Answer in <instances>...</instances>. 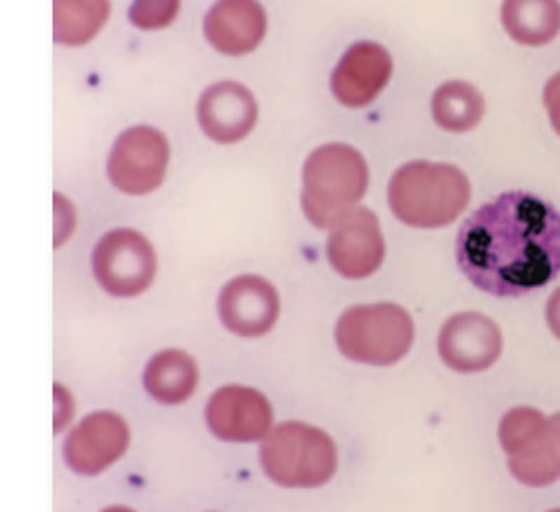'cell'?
I'll use <instances>...</instances> for the list:
<instances>
[{
    "label": "cell",
    "instance_id": "cell-17",
    "mask_svg": "<svg viewBox=\"0 0 560 512\" xmlns=\"http://www.w3.org/2000/svg\"><path fill=\"white\" fill-rule=\"evenodd\" d=\"M200 386L197 361L182 349H165L156 353L142 372V388L156 403L165 407L182 405Z\"/></svg>",
    "mask_w": 560,
    "mask_h": 512
},
{
    "label": "cell",
    "instance_id": "cell-10",
    "mask_svg": "<svg viewBox=\"0 0 560 512\" xmlns=\"http://www.w3.org/2000/svg\"><path fill=\"white\" fill-rule=\"evenodd\" d=\"M204 423L217 440L252 445L274 429V407L261 390L232 383L210 394Z\"/></svg>",
    "mask_w": 560,
    "mask_h": 512
},
{
    "label": "cell",
    "instance_id": "cell-12",
    "mask_svg": "<svg viewBox=\"0 0 560 512\" xmlns=\"http://www.w3.org/2000/svg\"><path fill=\"white\" fill-rule=\"evenodd\" d=\"M217 316L226 331L243 339L265 337L280 318L276 287L259 274L230 278L217 296Z\"/></svg>",
    "mask_w": 560,
    "mask_h": 512
},
{
    "label": "cell",
    "instance_id": "cell-11",
    "mask_svg": "<svg viewBox=\"0 0 560 512\" xmlns=\"http://www.w3.org/2000/svg\"><path fill=\"white\" fill-rule=\"evenodd\" d=\"M327 259L348 281L368 278L385 261V239L378 217L364 206L353 208L329 228Z\"/></svg>",
    "mask_w": 560,
    "mask_h": 512
},
{
    "label": "cell",
    "instance_id": "cell-22",
    "mask_svg": "<svg viewBox=\"0 0 560 512\" xmlns=\"http://www.w3.org/2000/svg\"><path fill=\"white\" fill-rule=\"evenodd\" d=\"M53 213H55V224H53V245L62 248L77 228V210H75V204H72L66 195L53 193Z\"/></svg>",
    "mask_w": 560,
    "mask_h": 512
},
{
    "label": "cell",
    "instance_id": "cell-4",
    "mask_svg": "<svg viewBox=\"0 0 560 512\" xmlns=\"http://www.w3.org/2000/svg\"><path fill=\"white\" fill-rule=\"evenodd\" d=\"M259 464L282 488H317L337 473V447L324 429L289 420L261 440Z\"/></svg>",
    "mask_w": 560,
    "mask_h": 512
},
{
    "label": "cell",
    "instance_id": "cell-9",
    "mask_svg": "<svg viewBox=\"0 0 560 512\" xmlns=\"http://www.w3.org/2000/svg\"><path fill=\"white\" fill-rule=\"evenodd\" d=\"M132 429L121 414L99 410L86 414L62 445L66 466L81 478H97L130 449Z\"/></svg>",
    "mask_w": 560,
    "mask_h": 512
},
{
    "label": "cell",
    "instance_id": "cell-7",
    "mask_svg": "<svg viewBox=\"0 0 560 512\" xmlns=\"http://www.w3.org/2000/svg\"><path fill=\"white\" fill-rule=\"evenodd\" d=\"M93 276L112 298H136L156 278L158 256L151 241L134 228L105 232L90 256Z\"/></svg>",
    "mask_w": 560,
    "mask_h": 512
},
{
    "label": "cell",
    "instance_id": "cell-19",
    "mask_svg": "<svg viewBox=\"0 0 560 512\" xmlns=\"http://www.w3.org/2000/svg\"><path fill=\"white\" fill-rule=\"evenodd\" d=\"M110 0H53V38L62 46H86L110 18Z\"/></svg>",
    "mask_w": 560,
    "mask_h": 512
},
{
    "label": "cell",
    "instance_id": "cell-6",
    "mask_svg": "<svg viewBox=\"0 0 560 512\" xmlns=\"http://www.w3.org/2000/svg\"><path fill=\"white\" fill-rule=\"evenodd\" d=\"M499 440L521 484L547 486L560 478V433L554 418L532 407H517L503 416Z\"/></svg>",
    "mask_w": 560,
    "mask_h": 512
},
{
    "label": "cell",
    "instance_id": "cell-8",
    "mask_svg": "<svg viewBox=\"0 0 560 512\" xmlns=\"http://www.w3.org/2000/svg\"><path fill=\"white\" fill-rule=\"evenodd\" d=\"M169 160V138L158 127L134 125L121 132L112 144L107 156V180L123 195H149L165 182Z\"/></svg>",
    "mask_w": 560,
    "mask_h": 512
},
{
    "label": "cell",
    "instance_id": "cell-23",
    "mask_svg": "<svg viewBox=\"0 0 560 512\" xmlns=\"http://www.w3.org/2000/svg\"><path fill=\"white\" fill-rule=\"evenodd\" d=\"M53 398H55V418H53V423H55V433L64 431L72 416H75V398L68 392V388H64L62 383H55L53 386Z\"/></svg>",
    "mask_w": 560,
    "mask_h": 512
},
{
    "label": "cell",
    "instance_id": "cell-25",
    "mask_svg": "<svg viewBox=\"0 0 560 512\" xmlns=\"http://www.w3.org/2000/svg\"><path fill=\"white\" fill-rule=\"evenodd\" d=\"M545 318H547V326L549 331L554 333L556 339H560V287L554 291L547 300V306H545Z\"/></svg>",
    "mask_w": 560,
    "mask_h": 512
},
{
    "label": "cell",
    "instance_id": "cell-18",
    "mask_svg": "<svg viewBox=\"0 0 560 512\" xmlns=\"http://www.w3.org/2000/svg\"><path fill=\"white\" fill-rule=\"evenodd\" d=\"M501 25L517 44L545 46L560 33V0H503Z\"/></svg>",
    "mask_w": 560,
    "mask_h": 512
},
{
    "label": "cell",
    "instance_id": "cell-13",
    "mask_svg": "<svg viewBox=\"0 0 560 512\" xmlns=\"http://www.w3.org/2000/svg\"><path fill=\"white\" fill-rule=\"evenodd\" d=\"M501 351L503 337L499 326L477 311H462L451 316L440 328V359L460 375L489 370L501 357Z\"/></svg>",
    "mask_w": 560,
    "mask_h": 512
},
{
    "label": "cell",
    "instance_id": "cell-21",
    "mask_svg": "<svg viewBox=\"0 0 560 512\" xmlns=\"http://www.w3.org/2000/svg\"><path fill=\"white\" fill-rule=\"evenodd\" d=\"M182 0H132L128 18L140 31H160L175 22Z\"/></svg>",
    "mask_w": 560,
    "mask_h": 512
},
{
    "label": "cell",
    "instance_id": "cell-14",
    "mask_svg": "<svg viewBox=\"0 0 560 512\" xmlns=\"http://www.w3.org/2000/svg\"><path fill=\"white\" fill-rule=\"evenodd\" d=\"M257 121V97L239 81H217L208 86L197 101V123L212 142H241L252 134Z\"/></svg>",
    "mask_w": 560,
    "mask_h": 512
},
{
    "label": "cell",
    "instance_id": "cell-16",
    "mask_svg": "<svg viewBox=\"0 0 560 512\" xmlns=\"http://www.w3.org/2000/svg\"><path fill=\"white\" fill-rule=\"evenodd\" d=\"M206 42L228 58L254 53L267 33V11L259 0H214L204 15Z\"/></svg>",
    "mask_w": 560,
    "mask_h": 512
},
{
    "label": "cell",
    "instance_id": "cell-26",
    "mask_svg": "<svg viewBox=\"0 0 560 512\" xmlns=\"http://www.w3.org/2000/svg\"><path fill=\"white\" fill-rule=\"evenodd\" d=\"M552 418H554V423H556V427H558V433H560V414H554Z\"/></svg>",
    "mask_w": 560,
    "mask_h": 512
},
{
    "label": "cell",
    "instance_id": "cell-2",
    "mask_svg": "<svg viewBox=\"0 0 560 512\" xmlns=\"http://www.w3.org/2000/svg\"><path fill=\"white\" fill-rule=\"evenodd\" d=\"M471 182L456 164L414 160L396 169L388 187L394 217L411 228H444L464 213Z\"/></svg>",
    "mask_w": 560,
    "mask_h": 512
},
{
    "label": "cell",
    "instance_id": "cell-24",
    "mask_svg": "<svg viewBox=\"0 0 560 512\" xmlns=\"http://www.w3.org/2000/svg\"><path fill=\"white\" fill-rule=\"evenodd\" d=\"M543 103L547 107L549 123L554 127V132L560 136V72H556V75L549 77V81L545 83Z\"/></svg>",
    "mask_w": 560,
    "mask_h": 512
},
{
    "label": "cell",
    "instance_id": "cell-15",
    "mask_svg": "<svg viewBox=\"0 0 560 512\" xmlns=\"http://www.w3.org/2000/svg\"><path fill=\"white\" fill-rule=\"evenodd\" d=\"M392 68V55L381 44L357 42L333 68L331 93L344 107H366L383 93Z\"/></svg>",
    "mask_w": 560,
    "mask_h": 512
},
{
    "label": "cell",
    "instance_id": "cell-1",
    "mask_svg": "<svg viewBox=\"0 0 560 512\" xmlns=\"http://www.w3.org/2000/svg\"><path fill=\"white\" fill-rule=\"evenodd\" d=\"M456 261L486 294L528 296L560 274V213L534 193H501L466 217Z\"/></svg>",
    "mask_w": 560,
    "mask_h": 512
},
{
    "label": "cell",
    "instance_id": "cell-3",
    "mask_svg": "<svg viewBox=\"0 0 560 512\" xmlns=\"http://www.w3.org/2000/svg\"><path fill=\"white\" fill-rule=\"evenodd\" d=\"M370 184L368 162L346 142H327L313 149L302 167V213L329 230L364 199Z\"/></svg>",
    "mask_w": 560,
    "mask_h": 512
},
{
    "label": "cell",
    "instance_id": "cell-20",
    "mask_svg": "<svg viewBox=\"0 0 560 512\" xmlns=\"http://www.w3.org/2000/svg\"><path fill=\"white\" fill-rule=\"evenodd\" d=\"M486 103L479 90L468 81H446L431 97V114L444 132L464 134L482 123Z\"/></svg>",
    "mask_w": 560,
    "mask_h": 512
},
{
    "label": "cell",
    "instance_id": "cell-5",
    "mask_svg": "<svg viewBox=\"0 0 560 512\" xmlns=\"http://www.w3.org/2000/svg\"><path fill=\"white\" fill-rule=\"evenodd\" d=\"M335 344L350 361L392 365L414 344V320L394 302L357 304L346 309L335 324Z\"/></svg>",
    "mask_w": 560,
    "mask_h": 512
}]
</instances>
